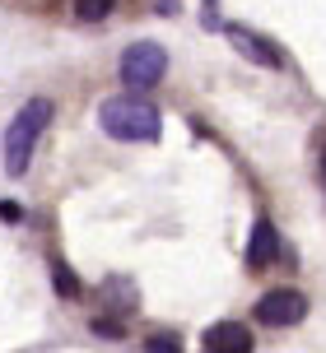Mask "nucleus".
<instances>
[{"instance_id": "nucleus-8", "label": "nucleus", "mask_w": 326, "mask_h": 353, "mask_svg": "<svg viewBox=\"0 0 326 353\" xmlns=\"http://www.w3.org/2000/svg\"><path fill=\"white\" fill-rule=\"evenodd\" d=\"M117 10V0H75V19L79 23H98V19H108Z\"/></svg>"}, {"instance_id": "nucleus-10", "label": "nucleus", "mask_w": 326, "mask_h": 353, "mask_svg": "<svg viewBox=\"0 0 326 353\" xmlns=\"http://www.w3.org/2000/svg\"><path fill=\"white\" fill-rule=\"evenodd\" d=\"M145 353H182V344L173 335H149L145 339Z\"/></svg>"}, {"instance_id": "nucleus-12", "label": "nucleus", "mask_w": 326, "mask_h": 353, "mask_svg": "<svg viewBox=\"0 0 326 353\" xmlns=\"http://www.w3.org/2000/svg\"><path fill=\"white\" fill-rule=\"evenodd\" d=\"M322 172H326V149H322Z\"/></svg>"}, {"instance_id": "nucleus-1", "label": "nucleus", "mask_w": 326, "mask_h": 353, "mask_svg": "<svg viewBox=\"0 0 326 353\" xmlns=\"http://www.w3.org/2000/svg\"><path fill=\"white\" fill-rule=\"evenodd\" d=\"M47 121H52V103H47V98H28V103L19 107V117L10 121V130H5V172L10 176L28 172L33 144H37V135L47 130Z\"/></svg>"}, {"instance_id": "nucleus-9", "label": "nucleus", "mask_w": 326, "mask_h": 353, "mask_svg": "<svg viewBox=\"0 0 326 353\" xmlns=\"http://www.w3.org/2000/svg\"><path fill=\"white\" fill-rule=\"evenodd\" d=\"M52 283L61 298H79V279H75V270L66 261H52Z\"/></svg>"}, {"instance_id": "nucleus-11", "label": "nucleus", "mask_w": 326, "mask_h": 353, "mask_svg": "<svg viewBox=\"0 0 326 353\" xmlns=\"http://www.w3.org/2000/svg\"><path fill=\"white\" fill-rule=\"evenodd\" d=\"M0 223H23V205H15V200H0Z\"/></svg>"}, {"instance_id": "nucleus-4", "label": "nucleus", "mask_w": 326, "mask_h": 353, "mask_svg": "<svg viewBox=\"0 0 326 353\" xmlns=\"http://www.w3.org/2000/svg\"><path fill=\"white\" fill-rule=\"evenodd\" d=\"M308 316V298L298 293V288H271L266 298L256 302V321L261 325H298V321Z\"/></svg>"}, {"instance_id": "nucleus-7", "label": "nucleus", "mask_w": 326, "mask_h": 353, "mask_svg": "<svg viewBox=\"0 0 326 353\" xmlns=\"http://www.w3.org/2000/svg\"><path fill=\"white\" fill-rule=\"evenodd\" d=\"M280 251V242H275V228H271V219H256V228H252V242H247V261L252 265H266Z\"/></svg>"}, {"instance_id": "nucleus-6", "label": "nucleus", "mask_w": 326, "mask_h": 353, "mask_svg": "<svg viewBox=\"0 0 326 353\" xmlns=\"http://www.w3.org/2000/svg\"><path fill=\"white\" fill-rule=\"evenodd\" d=\"M200 349L205 353H252V330L238 325V321H219L200 335Z\"/></svg>"}, {"instance_id": "nucleus-2", "label": "nucleus", "mask_w": 326, "mask_h": 353, "mask_svg": "<svg viewBox=\"0 0 326 353\" xmlns=\"http://www.w3.org/2000/svg\"><path fill=\"white\" fill-rule=\"evenodd\" d=\"M98 121H103V130H108L112 140H159V130H163V117H159V107L154 103H140V98H108L103 103V112H98Z\"/></svg>"}, {"instance_id": "nucleus-3", "label": "nucleus", "mask_w": 326, "mask_h": 353, "mask_svg": "<svg viewBox=\"0 0 326 353\" xmlns=\"http://www.w3.org/2000/svg\"><path fill=\"white\" fill-rule=\"evenodd\" d=\"M122 84L131 88V93H145V88H154L168 74V52H163L159 42H131L126 52H122Z\"/></svg>"}, {"instance_id": "nucleus-5", "label": "nucleus", "mask_w": 326, "mask_h": 353, "mask_svg": "<svg viewBox=\"0 0 326 353\" xmlns=\"http://www.w3.org/2000/svg\"><path fill=\"white\" fill-rule=\"evenodd\" d=\"M224 33L233 42V52H242L252 65H261V70H280V65H285V52H280L275 42H266V37H256L252 28H224Z\"/></svg>"}]
</instances>
